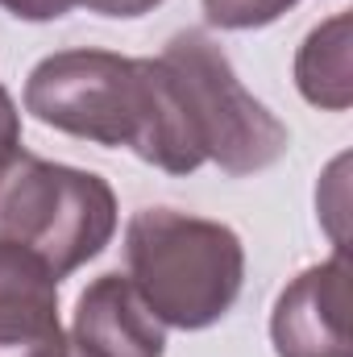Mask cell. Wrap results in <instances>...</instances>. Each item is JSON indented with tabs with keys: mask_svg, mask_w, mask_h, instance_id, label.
I'll return each mask as SVG.
<instances>
[{
	"mask_svg": "<svg viewBox=\"0 0 353 357\" xmlns=\"http://www.w3.org/2000/svg\"><path fill=\"white\" fill-rule=\"evenodd\" d=\"M125 266L150 312L183 333L229 316L246 282L241 237L208 216L179 208H142L125 225Z\"/></svg>",
	"mask_w": 353,
	"mask_h": 357,
	"instance_id": "obj_1",
	"label": "cell"
},
{
	"mask_svg": "<svg viewBox=\"0 0 353 357\" xmlns=\"http://www.w3.org/2000/svg\"><path fill=\"white\" fill-rule=\"evenodd\" d=\"M117 195L96 171L13 150L0 158V241L38 254L59 278L104 254Z\"/></svg>",
	"mask_w": 353,
	"mask_h": 357,
	"instance_id": "obj_2",
	"label": "cell"
},
{
	"mask_svg": "<svg viewBox=\"0 0 353 357\" xmlns=\"http://www.w3.org/2000/svg\"><path fill=\"white\" fill-rule=\"evenodd\" d=\"M175 84L179 108L187 121V137L200 162H216L225 175H254L274 167L291 133L287 125L254 100V91L237 79L229 54L200 29H183L158 54Z\"/></svg>",
	"mask_w": 353,
	"mask_h": 357,
	"instance_id": "obj_3",
	"label": "cell"
},
{
	"mask_svg": "<svg viewBox=\"0 0 353 357\" xmlns=\"http://www.w3.org/2000/svg\"><path fill=\"white\" fill-rule=\"evenodd\" d=\"M25 112L96 146H125L142 158L154 125V63L112 50L46 54L25 79Z\"/></svg>",
	"mask_w": 353,
	"mask_h": 357,
	"instance_id": "obj_4",
	"label": "cell"
},
{
	"mask_svg": "<svg viewBox=\"0 0 353 357\" xmlns=\"http://www.w3.org/2000/svg\"><path fill=\"white\" fill-rule=\"evenodd\" d=\"M270 341L278 357H353L350 337V254L295 274L270 312Z\"/></svg>",
	"mask_w": 353,
	"mask_h": 357,
	"instance_id": "obj_5",
	"label": "cell"
},
{
	"mask_svg": "<svg viewBox=\"0 0 353 357\" xmlns=\"http://www.w3.org/2000/svg\"><path fill=\"white\" fill-rule=\"evenodd\" d=\"M0 357H71L59 320V274L0 241Z\"/></svg>",
	"mask_w": 353,
	"mask_h": 357,
	"instance_id": "obj_6",
	"label": "cell"
},
{
	"mask_svg": "<svg viewBox=\"0 0 353 357\" xmlns=\"http://www.w3.org/2000/svg\"><path fill=\"white\" fill-rule=\"evenodd\" d=\"M71 345L91 357H163L167 324L150 312L129 274H100L75 303Z\"/></svg>",
	"mask_w": 353,
	"mask_h": 357,
	"instance_id": "obj_7",
	"label": "cell"
},
{
	"mask_svg": "<svg viewBox=\"0 0 353 357\" xmlns=\"http://www.w3.org/2000/svg\"><path fill=\"white\" fill-rule=\"evenodd\" d=\"M353 21L350 13H333L320 21L299 54H295V88L312 108L345 112L353 104Z\"/></svg>",
	"mask_w": 353,
	"mask_h": 357,
	"instance_id": "obj_8",
	"label": "cell"
},
{
	"mask_svg": "<svg viewBox=\"0 0 353 357\" xmlns=\"http://www.w3.org/2000/svg\"><path fill=\"white\" fill-rule=\"evenodd\" d=\"M299 0H204V17L216 29H262Z\"/></svg>",
	"mask_w": 353,
	"mask_h": 357,
	"instance_id": "obj_9",
	"label": "cell"
},
{
	"mask_svg": "<svg viewBox=\"0 0 353 357\" xmlns=\"http://www.w3.org/2000/svg\"><path fill=\"white\" fill-rule=\"evenodd\" d=\"M80 0H0L4 13H13L17 21H59L75 8Z\"/></svg>",
	"mask_w": 353,
	"mask_h": 357,
	"instance_id": "obj_10",
	"label": "cell"
},
{
	"mask_svg": "<svg viewBox=\"0 0 353 357\" xmlns=\"http://www.w3.org/2000/svg\"><path fill=\"white\" fill-rule=\"evenodd\" d=\"M13 150H21V112H17L13 96L0 84V158L13 154Z\"/></svg>",
	"mask_w": 353,
	"mask_h": 357,
	"instance_id": "obj_11",
	"label": "cell"
},
{
	"mask_svg": "<svg viewBox=\"0 0 353 357\" xmlns=\"http://www.w3.org/2000/svg\"><path fill=\"white\" fill-rule=\"evenodd\" d=\"M80 4H88V13H100V17L129 21V17H146V13H154L163 0H80Z\"/></svg>",
	"mask_w": 353,
	"mask_h": 357,
	"instance_id": "obj_12",
	"label": "cell"
},
{
	"mask_svg": "<svg viewBox=\"0 0 353 357\" xmlns=\"http://www.w3.org/2000/svg\"><path fill=\"white\" fill-rule=\"evenodd\" d=\"M71 357H91V354H84V349H75V345H71Z\"/></svg>",
	"mask_w": 353,
	"mask_h": 357,
	"instance_id": "obj_13",
	"label": "cell"
}]
</instances>
